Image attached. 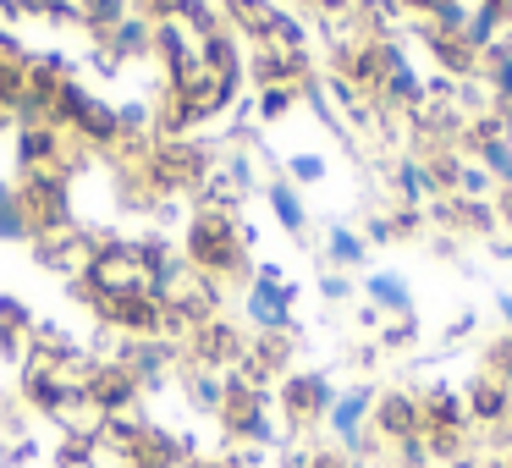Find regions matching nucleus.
I'll use <instances>...</instances> for the list:
<instances>
[{
  "label": "nucleus",
  "mask_w": 512,
  "mask_h": 468,
  "mask_svg": "<svg viewBox=\"0 0 512 468\" xmlns=\"http://www.w3.org/2000/svg\"><path fill=\"white\" fill-rule=\"evenodd\" d=\"M358 419H364V397H347L342 408H336V430L353 435V430H358Z\"/></svg>",
  "instance_id": "nucleus-1"
}]
</instances>
